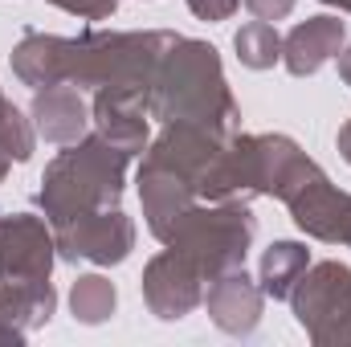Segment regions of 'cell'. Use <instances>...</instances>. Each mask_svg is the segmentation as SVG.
Here are the masks:
<instances>
[{
  "label": "cell",
  "instance_id": "277c9868",
  "mask_svg": "<svg viewBox=\"0 0 351 347\" xmlns=\"http://www.w3.org/2000/svg\"><path fill=\"white\" fill-rule=\"evenodd\" d=\"M254 237H258V217H254L250 200H208V204L196 200L176 221L172 237L164 246L180 250L213 282V278L245 265Z\"/></svg>",
  "mask_w": 351,
  "mask_h": 347
},
{
  "label": "cell",
  "instance_id": "4316f807",
  "mask_svg": "<svg viewBox=\"0 0 351 347\" xmlns=\"http://www.w3.org/2000/svg\"><path fill=\"white\" fill-rule=\"evenodd\" d=\"M343 246L351 250V221H348V233H343Z\"/></svg>",
  "mask_w": 351,
  "mask_h": 347
},
{
  "label": "cell",
  "instance_id": "9c48e42d",
  "mask_svg": "<svg viewBox=\"0 0 351 347\" xmlns=\"http://www.w3.org/2000/svg\"><path fill=\"white\" fill-rule=\"evenodd\" d=\"M204 286H208V278L172 246L143 265V302L164 323L188 319L204 302Z\"/></svg>",
  "mask_w": 351,
  "mask_h": 347
},
{
  "label": "cell",
  "instance_id": "6da1fadb",
  "mask_svg": "<svg viewBox=\"0 0 351 347\" xmlns=\"http://www.w3.org/2000/svg\"><path fill=\"white\" fill-rule=\"evenodd\" d=\"M176 45V33L168 29H143V33H37L29 29L12 45V74L25 86L41 90L53 82L70 86H135L152 90L160 58Z\"/></svg>",
  "mask_w": 351,
  "mask_h": 347
},
{
  "label": "cell",
  "instance_id": "8fae6325",
  "mask_svg": "<svg viewBox=\"0 0 351 347\" xmlns=\"http://www.w3.org/2000/svg\"><path fill=\"white\" fill-rule=\"evenodd\" d=\"M135 184H139V200H143V221H147V229H152L156 241H168L176 221L200 200L196 188H192V180H184L180 172L164 168V164H152V160L139 164Z\"/></svg>",
  "mask_w": 351,
  "mask_h": 347
},
{
  "label": "cell",
  "instance_id": "44dd1931",
  "mask_svg": "<svg viewBox=\"0 0 351 347\" xmlns=\"http://www.w3.org/2000/svg\"><path fill=\"white\" fill-rule=\"evenodd\" d=\"M188 8H192V16H200V21H229V16L241 8V0H188Z\"/></svg>",
  "mask_w": 351,
  "mask_h": 347
},
{
  "label": "cell",
  "instance_id": "4fadbf2b",
  "mask_svg": "<svg viewBox=\"0 0 351 347\" xmlns=\"http://www.w3.org/2000/svg\"><path fill=\"white\" fill-rule=\"evenodd\" d=\"M29 119H33V131L45 143H58V147H70L82 135H90V106L82 98V90L70 86V82H53V86L33 90Z\"/></svg>",
  "mask_w": 351,
  "mask_h": 347
},
{
  "label": "cell",
  "instance_id": "7402d4cb",
  "mask_svg": "<svg viewBox=\"0 0 351 347\" xmlns=\"http://www.w3.org/2000/svg\"><path fill=\"white\" fill-rule=\"evenodd\" d=\"M241 4H245L258 21H269V25L294 12V0H241Z\"/></svg>",
  "mask_w": 351,
  "mask_h": 347
},
{
  "label": "cell",
  "instance_id": "e0dca14e",
  "mask_svg": "<svg viewBox=\"0 0 351 347\" xmlns=\"http://www.w3.org/2000/svg\"><path fill=\"white\" fill-rule=\"evenodd\" d=\"M114 307H119V290H114V282L102 278V274H82V278L74 282V290H70V311H74V319L86 323V327L106 323V319L114 315Z\"/></svg>",
  "mask_w": 351,
  "mask_h": 347
},
{
  "label": "cell",
  "instance_id": "30bf717a",
  "mask_svg": "<svg viewBox=\"0 0 351 347\" xmlns=\"http://www.w3.org/2000/svg\"><path fill=\"white\" fill-rule=\"evenodd\" d=\"M147 90L135 86H102L94 90V102H90V123L94 131L114 143L119 152L127 156H143L147 143H152V131H147Z\"/></svg>",
  "mask_w": 351,
  "mask_h": 347
},
{
  "label": "cell",
  "instance_id": "8992f818",
  "mask_svg": "<svg viewBox=\"0 0 351 347\" xmlns=\"http://www.w3.org/2000/svg\"><path fill=\"white\" fill-rule=\"evenodd\" d=\"M58 258L62 261H90V265H119L135 250V221L114 204V208H94L78 213L70 221L53 225Z\"/></svg>",
  "mask_w": 351,
  "mask_h": 347
},
{
  "label": "cell",
  "instance_id": "ba28073f",
  "mask_svg": "<svg viewBox=\"0 0 351 347\" xmlns=\"http://www.w3.org/2000/svg\"><path fill=\"white\" fill-rule=\"evenodd\" d=\"M282 204L290 208L294 225L306 237L327 241V246H343V233H348V221H351V192L335 188L331 176L319 164L282 196Z\"/></svg>",
  "mask_w": 351,
  "mask_h": 347
},
{
  "label": "cell",
  "instance_id": "2e32d148",
  "mask_svg": "<svg viewBox=\"0 0 351 347\" xmlns=\"http://www.w3.org/2000/svg\"><path fill=\"white\" fill-rule=\"evenodd\" d=\"M311 265V250L302 241H274L258 261V286L265 298H290L294 282L302 278V270Z\"/></svg>",
  "mask_w": 351,
  "mask_h": 347
},
{
  "label": "cell",
  "instance_id": "3957f363",
  "mask_svg": "<svg viewBox=\"0 0 351 347\" xmlns=\"http://www.w3.org/2000/svg\"><path fill=\"white\" fill-rule=\"evenodd\" d=\"M127 164L131 156L106 143L98 131L82 135L78 143H70L49 160L37 188V208L45 213L49 225L70 221L78 213H94V208H114L123 200Z\"/></svg>",
  "mask_w": 351,
  "mask_h": 347
},
{
  "label": "cell",
  "instance_id": "ac0fdd59",
  "mask_svg": "<svg viewBox=\"0 0 351 347\" xmlns=\"http://www.w3.org/2000/svg\"><path fill=\"white\" fill-rule=\"evenodd\" d=\"M233 49H237V62L245 70H269L282 62V37L269 21H250L237 29L233 37Z\"/></svg>",
  "mask_w": 351,
  "mask_h": 347
},
{
  "label": "cell",
  "instance_id": "cb8c5ba5",
  "mask_svg": "<svg viewBox=\"0 0 351 347\" xmlns=\"http://www.w3.org/2000/svg\"><path fill=\"white\" fill-rule=\"evenodd\" d=\"M335 143H339V156H343V160L351 164V119L343 123V127H339V139H335Z\"/></svg>",
  "mask_w": 351,
  "mask_h": 347
},
{
  "label": "cell",
  "instance_id": "ffe728a7",
  "mask_svg": "<svg viewBox=\"0 0 351 347\" xmlns=\"http://www.w3.org/2000/svg\"><path fill=\"white\" fill-rule=\"evenodd\" d=\"M45 4H53L70 16H82V21H106L119 8V0H45Z\"/></svg>",
  "mask_w": 351,
  "mask_h": 347
},
{
  "label": "cell",
  "instance_id": "52a82bcc",
  "mask_svg": "<svg viewBox=\"0 0 351 347\" xmlns=\"http://www.w3.org/2000/svg\"><path fill=\"white\" fill-rule=\"evenodd\" d=\"M58 261L53 225L33 213H0V282L41 286Z\"/></svg>",
  "mask_w": 351,
  "mask_h": 347
},
{
  "label": "cell",
  "instance_id": "7c38bea8",
  "mask_svg": "<svg viewBox=\"0 0 351 347\" xmlns=\"http://www.w3.org/2000/svg\"><path fill=\"white\" fill-rule=\"evenodd\" d=\"M200 307L208 311V319L225 335H250L262 323L265 294H262V286L245 274V265H241V270H229V274L213 278L204 286V302Z\"/></svg>",
  "mask_w": 351,
  "mask_h": 347
},
{
  "label": "cell",
  "instance_id": "9a60e30c",
  "mask_svg": "<svg viewBox=\"0 0 351 347\" xmlns=\"http://www.w3.org/2000/svg\"><path fill=\"white\" fill-rule=\"evenodd\" d=\"M53 311H58L53 282H41V286L0 282V344H21L29 331L45 327Z\"/></svg>",
  "mask_w": 351,
  "mask_h": 347
},
{
  "label": "cell",
  "instance_id": "5bb4252c",
  "mask_svg": "<svg viewBox=\"0 0 351 347\" xmlns=\"http://www.w3.org/2000/svg\"><path fill=\"white\" fill-rule=\"evenodd\" d=\"M348 41V25L331 12H319V16H306L298 21L286 37H282V66L294 74V78H311L319 74L331 58H339Z\"/></svg>",
  "mask_w": 351,
  "mask_h": 347
},
{
  "label": "cell",
  "instance_id": "484cf974",
  "mask_svg": "<svg viewBox=\"0 0 351 347\" xmlns=\"http://www.w3.org/2000/svg\"><path fill=\"white\" fill-rule=\"evenodd\" d=\"M323 4H331V8H339V12H351V0H323Z\"/></svg>",
  "mask_w": 351,
  "mask_h": 347
},
{
  "label": "cell",
  "instance_id": "d6986e66",
  "mask_svg": "<svg viewBox=\"0 0 351 347\" xmlns=\"http://www.w3.org/2000/svg\"><path fill=\"white\" fill-rule=\"evenodd\" d=\"M0 143L8 147V156L16 160V164H25L29 156H33V147H37V131H33V119H25L21 110H16V102L0 90Z\"/></svg>",
  "mask_w": 351,
  "mask_h": 347
},
{
  "label": "cell",
  "instance_id": "5b68a950",
  "mask_svg": "<svg viewBox=\"0 0 351 347\" xmlns=\"http://www.w3.org/2000/svg\"><path fill=\"white\" fill-rule=\"evenodd\" d=\"M290 311L315 347H351V265H306L290 290Z\"/></svg>",
  "mask_w": 351,
  "mask_h": 347
},
{
  "label": "cell",
  "instance_id": "603a6c76",
  "mask_svg": "<svg viewBox=\"0 0 351 347\" xmlns=\"http://www.w3.org/2000/svg\"><path fill=\"white\" fill-rule=\"evenodd\" d=\"M335 62H339V78H343V82L351 86V41L343 45V49H339V58H335Z\"/></svg>",
  "mask_w": 351,
  "mask_h": 347
},
{
  "label": "cell",
  "instance_id": "d4e9b609",
  "mask_svg": "<svg viewBox=\"0 0 351 347\" xmlns=\"http://www.w3.org/2000/svg\"><path fill=\"white\" fill-rule=\"evenodd\" d=\"M12 164H16V160H12V156H8V147L0 143V184H4V176H8V168H12Z\"/></svg>",
  "mask_w": 351,
  "mask_h": 347
},
{
  "label": "cell",
  "instance_id": "7a4b0ae2",
  "mask_svg": "<svg viewBox=\"0 0 351 347\" xmlns=\"http://www.w3.org/2000/svg\"><path fill=\"white\" fill-rule=\"evenodd\" d=\"M147 110L160 123H200L221 135L241 131V106L225 82L221 53L196 37H176V45L160 58Z\"/></svg>",
  "mask_w": 351,
  "mask_h": 347
}]
</instances>
